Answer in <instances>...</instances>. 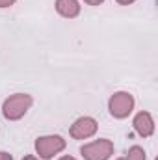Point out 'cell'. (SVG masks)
Returning <instances> with one entry per match:
<instances>
[{
	"label": "cell",
	"instance_id": "cell-1",
	"mask_svg": "<svg viewBox=\"0 0 158 160\" xmlns=\"http://www.w3.org/2000/svg\"><path fill=\"white\" fill-rule=\"evenodd\" d=\"M32 97L28 93H15L11 97H7L4 101V106H2V114L4 118L9 121H17L21 119L32 106Z\"/></svg>",
	"mask_w": 158,
	"mask_h": 160
},
{
	"label": "cell",
	"instance_id": "cell-2",
	"mask_svg": "<svg viewBox=\"0 0 158 160\" xmlns=\"http://www.w3.org/2000/svg\"><path fill=\"white\" fill-rule=\"evenodd\" d=\"M108 108H110V114L117 119H125L130 116V112L134 110V97L126 91H117L110 97V102H108Z\"/></svg>",
	"mask_w": 158,
	"mask_h": 160
},
{
	"label": "cell",
	"instance_id": "cell-3",
	"mask_svg": "<svg viewBox=\"0 0 158 160\" xmlns=\"http://www.w3.org/2000/svg\"><path fill=\"white\" fill-rule=\"evenodd\" d=\"M82 157L86 160H108L114 155V143L106 138H101L97 142H91L80 149Z\"/></svg>",
	"mask_w": 158,
	"mask_h": 160
},
{
	"label": "cell",
	"instance_id": "cell-4",
	"mask_svg": "<svg viewBox=\"0 0 158 160\" xmlns=\"http://www.w3.org/2000/svg\"><path fill=\"white\" fill-rule=\"evenodd\" d=\"M63 149H65V140L62 136H43V138H37L36 142V151L43 160H50Z\"/></svg>",
	"mask_w": 158,
	"mask_h": 160
},
{
	"label": "cell",
	"instance_id": "cell-5",
	"mask_svg": "<svg viewBox=\"0 0 158 160\" xmlns=\"http://www.w3.org/2000/svg\"><path fill=\"white\" fill-rule=\"evenodd\" d=\"M97 132V121L93 118H80L71 127V136L75 140H87Z\"/></svg>",
	"mask_w": 158,
	"mask_h": 160
},
{
	"label": "cell",
	"instance_id": "cell-6",
	"mask_svg": "<svg viewBox=\"0 0 158 160\" xmlns=\"http://www.w3.org/2000/svg\"><path fill=\"white\" fill-rule=\"evenodd\" d=\"M134 130L143 136V138H149L153 132H155V121H153V116L149 112H140L136 118H134Z\"/></svg>",
	"mask_w": 158,
	"mask_h": 160
},
{
	"label": "cell",
	"instance_id": "cell-7",
	"mask_svg": "<svg viewBox=\"0 0 158 160\" xmlns=\"http://www.w3.org/2000/svg\"><path fill=\"white\" fill-rule=\"evenodd\" d=\"M56 11L65 19H75L80 13V4L77 0H56Z\"/></svg>",
	"mask_w": 158,
	"mask_h": 160
},
{
	"label": "cell",
	"instance_id": "cell-8",
	"mask_svg": "<svg viewBox=\"0 0 158 160\" xmlns=\"http://www.w3.org/2000/svg\"><path fill=\"white\" fill-rule=\"evenodd\" d=\"M117 160H145V151H143L141 147L134 145V147H130V149H128L126 157H123V158H117Z\"/></svg>",
	"mask_w": 158,
	"mask_h": 160
},
{
	"label": "cell",
	"instance_id": "cell-9",
	"mask_svg": "<svg viewBox=\"0 0 158 160\" xmlns=\"http://www.w3.org/2000/svg\"><path fill=\"white\" fill-rule=\"evenodd\" d=\"M13 4H15V0H0V8H9Z\"/></svg>",
	"mask_w": 158,
	"mask_h": 160
},
{
	"label": "cell",
	"instance_id": "cell-10",
	"mask_svg": "<svg viewBox=\"0 0 158 160\" xmlns=\"http://www.w3.org/2000/svg\"><path fill=\"white\" fill-rule=\"evenodd\" d=\"M86 4H89V6H99V4H102L104 0H84Z\"/></svg>",
	"mask_w": 158,
	"mask_h": 160
},
{
	"label": "cell",
	"instance_id": "cell-11",
	"mask_svg": "<svg viewBox=\"0 0 158 160\" xmlns=\"http://www.w3.org/2000/svg\"><path fill=\"white\" fill-rule=\"evenodd\" d=\"M0 160H13V157L7 153H0Z\"/></svg>",
	"mask_w": 158,
	"mask_h": 160
},
{
	"label": "cell",
	"instance_id": "cell-12",
	"mask_svg": "<svg viewBox=\"0 0 158 160\" xmlns=\"http://www.w3.org/2000/svg\"><path fill=\"white\" fill-rule=\"evenodd\" d=\"M117 4H121V6H128V4H132V2H136V0H116Z\"/></svg>",
	"mask_w": 158,
	"mask_h": 160
},
{
	"label": "cell",
	"instance_id": "cell-13",
	"mask_svg": "<svg viewBox=\"0 0 158 160\" xmlns=\"http://www.w3.org/2000/svg\"><path fill=\"white\" fill-rule=\"evenodd\" d=\"M22 160H37V158H36V157H24Z\"/></svg>",
	"mask_w": 158,
	"mask_h": 160
},
{
	"label": "cell",
	"instance_id": "cell-14",
	"mask_svg": "<svg viewBox=\"0 0 158 160\" xmlns=\"http://www.w3.org/2000/svg\"><path fill=\"white\" fill-rule=\"evenodd\" d=\"M60 160H77V158H73V157H63V158H60Z\"/></svg>",
	"mask_w": 158,
	"mask_h": 160
}]
</instances>
